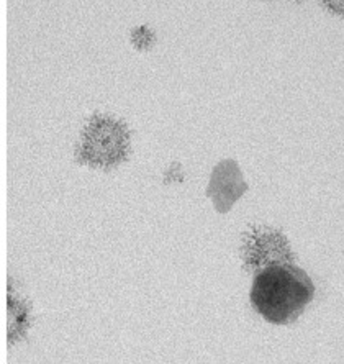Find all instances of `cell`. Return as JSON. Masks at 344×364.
Masks as SVG:
<instances>
[{
    "label": "cell",
    "instance_id": "cell-1",
    "mask_svg": "<svg viewBox=\"0 0 344 364\" xmlns=\"http://www.w3.org/2000/svg\"><path fill=\"white\" fill-rule=\"evenodd\" d=\"M313 294L315 286L305 271L294 264H281L257 272L251 302L269 323L287 325L300 317Z\"/></svg>",
    "mask_w": 344,
    "mask_h": 364
},
{
    "label": "cell",
    "instance_id": "cell-2",
    "mask_svg": "<svg viewBox=\"0 0 344 364\" xmlns=\"http://www.w3.org/2000/svg\"><path fill=\"white\" fill-rule=\"evenodd\" d=\"M130 133L122 122L112 117H94L85 128L77 149L80 163L92 168H114L127 158Z\"/></svg>",
    "mask_w": 344,
    "mask_h": 364
},
{
    "label": "cell",
    "instance_id": "cell-3",
    "mask_svg": "<svg viewBox=\"0 0 344 364\" xmlns=\"http://www.w3.org/2000/svg\"><path fill=\"white\" fill-rule=\"evenodd\" d=\"M248 269L262 271L266 267L292 264V251L282 233L271 228H256L248 235L243 248Z\"/></svg>",
    "mask_w": 344,
    "mask_h": 364
},
{
    "label": "cell",
    "instance_id": "cell-4",
    "mask_svg": "<svg viewBox=\"0 0 344 364\" xmlns=\"http://www.w3.org/2000/svg\"><path fill=\"white\" fill-rule=\"evenodd\" d=\"M246 189L248 186L238 164L235 161H223L213 169L207 192L218 212H228Z\"/></svg>",
    "mask_w": 344,
    "mask_h": 364
},
{
    "label": "cell",
    "instance_id": "cell-5",
    "mask_svg": "<svg viewBox=\"0 0 344 364\" xmlns=\"http://www.w3.org/2000/svg\"><path fill=\"white\" fill-rule=\"evenodd\" d=\"M30 326V310L25 302L14 297L12 289L7 292V336L10 343L23 338Z\"/></svg>",
    "mask_w": 344,
    "mask_h": 364
},
{
    "label": "cell",
    "instance_id": "cell-6",
    "mask_svg": "<svg viewBox=\"0 0 344 364\" xmlns=\"http://www.w3.org/2000/svg\"><path fill=\"white\" fill-rule=\"evenodd\" d=\"M131 38H133V45L136 46L138 50H148V48H151L154 43L153 31L146 28V26H139V28L134 30Z\"/></svg>",
    "mask_w": 344,
    "mask_h": 364
},
{
    "label": "cell",
    "instance_id": "cell-7",
    "mask_svg": "<svg viewBox=\"0 0 344 364\" xmlns=\"http://www.w3.org/2000/svg\"><path fill=\"white\" fill-rule=\"evenodd\" d=\"M323 4L331 10V12L340 15L344 14V0H323Z\"/></svg>",
    "mask_w": 344,
    "mask_h": 364
}]
</instances>
